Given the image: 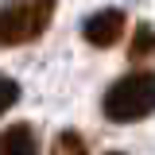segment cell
I'll return each instance as SVG.
<instances>
[{
	"label": "cell",
	"mask_w": 155,
	"mask_h": 155,
	"mask_svg": "<svg viewBox=\"0 0 155 155\" xmlns=\"http://www.w3.org/2000/svg\"><path fill=\"white\" fill-rule=\"evenodd\" d=\"M101 109L113 124H132L155 113V74L151 70H132L116 78L101 97Z\"/></svg>",
	"instance_id": "cell-1"
},
{
	"label": "cell",
	"mask_w": 155,
	"mask_h": 155,
	"mask_svg": "<svg viewBox=\"0 0 155 155\" xmlns=\"http://www.w3.org/2000/svg\"><path fill=\"white\" fill-rule=\"evenodd\" d=\"M58 0H4L0 4V47L35 43L54 16Z\"/></svg>",
	"instance_id": "cell-2"
},
{
	"label": "cell",
	"mask_w": 155,
	"mask_h": 155,
	"mask_svg": "<svg viewBox=\"0 0 155 155\" xmlns=\"http://www.w3.org/2000/svg\"><path fill=\"white\" fill-rule=\"evenodd\" d=\"M124 27H128V16H124L120 8H101L93 16H85L81 35H85L89 47H116L120 35H124Z\"/></svg>",
	"instance_id": "cell-3"
},
{
	"label": "cell",
	"mask_w": 155,
	"mask_h": 155,
	"mask_svg": "<svg viewBox=\"0 0 155 155\" xmlns=\"http://www.w3.org/2000/svg\"><path fill=\"white\" fill-rule=\"evenodd\" d=\"M0 155H39V136L31 124H8L0 132Z\"/></svg>",
	"instance_id": "cell-4"
},
{
	"label": "cell",
	"mask_w": 155,
	"mask_h": 155,
	"mask_svg": "<svg viewBox=\"0 0 155 155\" xmlns=\"http://www.w3.org/2000/svg\"><path fill=\"white\" fill-rule=\"evenodd\" d=\"M51 155H89L85 136L78 132V128H62V132L54 136V143H51Z\"/></svg>",
	"instance_id": "cell-5"
},
{
	"label": "cell",
	"mask_w": 155,
	"mask_h": 155,
	"mask_svg": "<svg viewBox=\"0 0 155 155\" xmlns=\"http://www.w3.org/2000/svg\"><path fill=\"white\" fill-rule=\"evenodd\" d=\"M128 58H132V62H140V58H155V27H151V23H140V27L132 31Z\"/></svg>",
	"instance_id": "cell-6"
},
{
	"label": "cell",
	"mask_w": 155,
	"mask_h": 155,
	"mask_svg": "<svg viewBox=\"0 0 155 155\" xmlns=\"http://www.w3.org/2000/svg\"><path fill=\"white\" fill-rule=\"evenodd\" d=\"M16 101H19V85H16V78H4V74H0V116L8 113Z\"/></svg>",
	"instance_id": "cell-7"
},
{
	"label": "cell",
	"mask_w": 155,
	"mask_h": 155,
	"mask_svg": "<svg viewBox=\"0 0 155 155\" xmlns=\"http://www.w3.org/2000/svg\"><path fill=\"white\" fill-rule=\"evenodd\" d=\"M105 155H124V151H105Z\"/></svg>",
	"instance_id": "cell-8"
}]
</instances>
